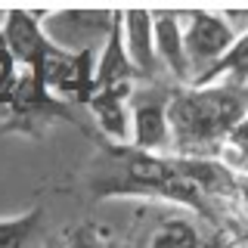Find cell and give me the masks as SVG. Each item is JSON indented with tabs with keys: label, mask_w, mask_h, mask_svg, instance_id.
Masks as SVG:
<instances>
[{
	"label": "cell",
	"mask_w": 248,
	"mask_h": 248,
	"mask_svg": "<svg viewBox=\"0 0 248 248\" xmlns=\"http://www.w3.org/2000/svg\"><path fill=\"white\" fill-rule=\"evenodd\" d=\"M90 196L96 202L106 199H146V202H170L205 223H220V214L202 199V192L177 170L174 155H152L134 146L103 143L96 165L90 168Z\"/></svg>",
	"instance_id": "cell-1"
},
{
	"label": "cell",
	"mask_w": 248,
	"mask_h": 248,
	"mask_svg": "<svg viewBox=\"0 0 248 248\" xmlns=\"http://www.w3.org/2000/svg\"><path fill=\"white\" fill-rule=\"evenodd\" d=\"M248 115V84L214 81L174 87L168 106L177 158H220L230 134Z\"/></svg>",
	"instance_id": "cell-2"
},
{
	"label": "cell",
	"mask_w": 248,
	"mask_h": 248,
	"mask_svg": "<svg viewBox=\"0 0 248 248\" xmlns=\"http://www.w3.org/2000/svg\"><path fill=\"white\" fill-rule=\"evenodd\" d=\"M65 121L75 127L87 130L84 118L78 115V108L65 99H59L56 93H50L37 81L31 72L19 68V81H16V93L6 118L0 121V134H22V137H41L50 124Z\"/></svg>",
	"instance_id": "cell-3"
},
{
	"label": "cell",
	"mask_w": 248,
	"mask_h": 248,
	"mask_svg": "<svg viewBox=\"0 0 248 248\" xmlns=\"http://www.w3.org/2000/svg\"><path fill=\"white\" fill-rule=\"evenodd\" d=\"M174 87L161 81H143L130 93V146L152 155H174L168 106Z\"/></svg>",
	"instance_id": "cell-4"
},
{
	"label": "cell",
	"mask_w": 248,
	"mask_h": 248,
	"mask_svg": "<svg viewBox=\"0 0 248 248\" xmlns=\"http://www.w3.org/2000/svg\"><path fill=\"white\" fill-rule=\"evenodd\" d=\"M180 22H183V50L189 59L192 84H196L202 75H208L227 56V50L236 44L239 34L227 22L223 10H186L180 13Z\"/></svg>",
	"instance_id": "cell-5"
},
{
	"label": "cell",
	"mask_w": 248,
	"mask_h": 248,
	"mask_svg": "<svg viewBox=\"0 0 248 248\" xmlns=\"http://www.w3.org/2000/svg\"><path fill=\"white\" fill-rule=\"evenodd\" d=\"M44 34L65 53L103 50L106 37L112 34L121 10H44L37 13Z\"/></svg>",
	"instance_id": "cell-6"
},
{
	"label": "cell",
	"mask_w": 248,
	"mask_h": 248,
	"mask_svg": "<svg viewBox=\"0 0 248 248\" xmlns=\"http://www.w3.org/2000/svg\"><path fill=\"white\" fill-rule=\"evenodd\" d=\"M0 31H3V41H6V46H10V53H13V62L22 68V72H37L41 62L46 59V53L56 46L44 34L41 19H37V13H31V10H10L3 16Z\"/></svg>",
	"instance_id": "cell-7"
},
{
	"label": "cell",
	"mask_w": 248,
	"mask_h": 248,
	"mask_svg": "<svg viewBox=\"0 0 248 248\" xmlns=\"http://www.w3.org/2000/svg\"><path fill=\"white\" fill-rule=\"evenodd\" d=\"M130 93H134V87L93 90L87 103V115L96 124L103 143L130 146Z\"/></svg>",
	"instance_id": "cell-8"
},
{
	"label": "cell",
	"mask_w": 248,
	"mask_h": 248,
	"mask_svg": "<svg viewBox=\"0 0 248 248\" xmlns=\"http://www.w3.org/2000/svg\"><path fill=\"white\" fill-rule=\"evenodd\" d=\"M152 28H155V53H158L161 72H168L177 81V87H189L192 72L183 50V22L174 10H152Z\"/></svg>",
	"instance_id": "cell-9"
},
{
	"label": "cell",
	"mask_w": 248,
	"mask_h": 248,
	"mask_svg": "<svg viewBox=\"0 0 248 248\" xmlns=\"http://www.w3.org/2000/svg\"><path fill=\"white\" fill-rule=\"evenodd\" d=\"M121 34L134 68L143 81H158V53H155V28L152 10H121Z\"/></svg>",
	"instance_id": "cell-10"
},
{
	"label": "cell",
	"mask_w": 248,
	"mask_h": 248,
	"mask_svg": "<svg viewBox=\"0 0 248 248\" xmlns=\"http://www.w3.org/2000/svg\"><path fill=\"white\" fill-rule=\"evenodd\" d=\"M143 84L140 72L134 68L127 50H124V34H121V19L115 22L112 34L106 37L103 50L96 56V72H93V90H115V87H137Z\"/></svg>",
	"instance_id": "cell-11"
},
{
	"label": "cell",
	"mask_w": 248,
	"mask_h": 248,
	"mask_svg": "<svg viewBox=\"0 0 248 248\" xmlns=\"http://www.w3.org/2000/svg\"><path fill=\"white\" fill-rule=\"evenodd\" d=\"M50 239L46 211L41 205L13 217H0V248H46Z\"/></svg>",
	"instance_id": "cell-12"
},
{
	"label": "cell",
	"mask_w": 248,
	"mask_h": 248,
	"mask_svg": "<svg viewBox=\"0 0 248 248\" xmlns=\"http://www.w3.org/2000/svg\"><path fill=\"white\" fill-rule=\"evenodd\" d=\"M146 248H205L196 214H170L161 217L146 236Z\"/></svg>",
	"instance_id": "cell-13"
},
{
	"label": "cell",
	"mask_w": 248,
	"mask_h": 248,
	"mask_svg": "<svg viewBox=\"0 0 248 248\" xmlns=\"http://www.w3.org/2000/svg\"><path fill=\"white\" fill-rule=\"evenodd\" d=\"M214 81L248 84V31H242V34L236 37V44L227 50V56L217 62L208 75H202L192 87H205V84H214Z\"/></svg>",
	"instance_id": "cell-14"
},
{
	"label": "cell",
	"mask_w": 248,
	"mask_h": 248,
	"mask_svg": "<svg viewBox=\"0 0 248 248\" xmlns=\"http://www.w3.org/2000/svg\"><path fill=\"white\" fill-rule=\"evenodd\" d=\"M62 245L65 248H118L115 245V239L108 236L103 227H96V223H78L65 232V239H62Z\"/></svg>",
	"instance_id": "cell-15"
},
{
	"label": "cell",
	"mask_w": 248,
	"mask_h": 248,
	"mask_svg": "<svg viewBox=\"0 0 248 248\" xmlns=\"http://www.w3.org/2000/svg\"><path fill=\"white\" fill-rule=\"evenodd\" d=\"M220 161H227V165L236 170V174H242V170L248 168V115L239 121V127L230 134L227 149H223Z\"/></svg>",
	"instance_id": "cell-16"
},
{
	"label": "cell",
	"mask_w": 248,
	"mask_h": 248,
	"mask_svg": "<svg viewBox=\"0 0 248 248\" xmlns=\"http://www.w3.org/2000/svg\"><path fill=\"white\" fill-rule=\"evenodd\" d=\"M236 189H239V214H242V220L248 223V174H236Z\"/></svg>",
	"instance_id": "cell-17"
},
{
	"label": "cell",
	"mask_w": 248,
	"mask_h": 248,
	"mask_svg": "<svg viewBox=\"0 0 248 248\" xmlns=\"http://www.w3.org/2000/svg\"><path fill=\"white\" fill-rule=\"evenodd\" d=\"M227 248H248V232H242V236H236L232 242H227Z\"/></svg>",
	"instance_id": "cell-18"
},
{
	"label": "cell",
	"mask_w": 248,
	"mask_h": 248,
	"mask_svg": "<svg viewBox=\"0 0 248 248\" xmlns=\"http://www.w3.org/2000/svg\"><path fill=\"white\" fill-rule=\"evenodd\" d=\"M46 248H65V245H62V239H50V245H46Z\"/></svg>",
	"instance_id": "cell-19"
}]
</instances>
